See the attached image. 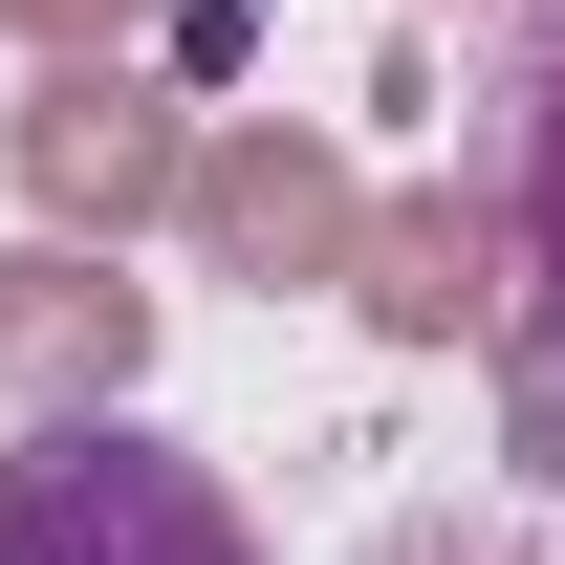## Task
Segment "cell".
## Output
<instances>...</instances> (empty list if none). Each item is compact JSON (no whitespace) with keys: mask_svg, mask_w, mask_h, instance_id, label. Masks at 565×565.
I'll return each instance as SVG.
<instances>
[{"mask_svg":"<svg viewBox=\"0 0 565 565\" xmlns=\"http://www.w3.org/2000/svg\"><path fill=\"white\" fill-rule=\"evenodd\" d=\"M0 565H262L196 435L152 414H22L0 435Z\"/></svg>","mask_w":565,"mask_h":565,"instance_id":"1","label":"cell"},{"mask_svg":"<svg viewBox=\"0 0 565 565\" xmlns=\"http://www.w3.org/2000/svg\"><path fill=\"white\" fill-rule=\"evenodd\" d=\"M500 217H522V262L565 282V0L500 44Z\"/></svg>","mask_w":565,"mask_h":565,"instance_id":"2","label":"cell"}]
</instances>
